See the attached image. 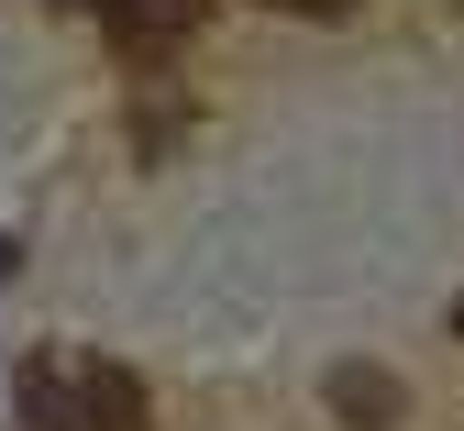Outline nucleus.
Instances as JSON below:
<instances>
[{"label":"nucleus","instance_id":"1","mask_svg":"<svg viewBox=\"0 0 464 431\" xmlns=\"http://www.w3.org/2000/svg\"><path fill=\"white\" fill-rule=\"evenodd\" d=\"M23 409L44 431H144V387H133V365H23Z\"/></svg>","mask_w":464,"mask_h":431},{"label":"nucleus","instance_id":"2","mask_svg":"<svg viewBox=\"0 0 464 431\" xmlns=\"http://www.w3.org/2000/svg\"><path fill=\"white\" fill-rule=\"evenodd\" d=\"M78 12L122 44V55H166V44L199 34V0H78Z\"/></svg>","mask_w":464,"mask_h":431},{"label":"nucleus","instance_id":"3","mask_svg":"<svg viewBox=\"0 0 464 431\" xmlns=\"http://www.w3.org/2000/svg\"><path fill=\"white\" fill-rule=\"evenodd\" d=\"M332 409L354 420V431H398V409H410V398H398L387 365H332Z\"/></svg>","mask_w":464,"mask_h":431},{"label":"nucleus","instance_id":"4","mask_svg":"<svg viewBox=\"0 0 464 431\" xmlns=\"http://www.w3.org/2000/svg\"><path fill=\"white\" fill-rule=\"evenodd\" d=\"M276 12H310V23H343L354 0H276Z\"/></svg>","mask_w":464,"mask_h":431},{"label":"nucleus","instance_id":"5","mask_svg":"<svg viewBox=\"0 0 464 431\" xmlns=\"http://www.w3.org/2000/svg\"><path fill=\"white\" fill-rule=\"evenodd\" d=\"M453 321H464V310H453Z\"/></svg>","mask_w":464,"mask_h":431}]
</instances>
